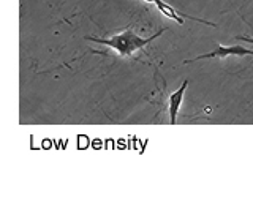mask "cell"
<instances>
[{"label":"cell","mask_w":253,"mask_h":218,"mask_svg":"<svg viewBox=\"0 0 253 218\" xmlns=\"http://www.w3.org/2000/svg\"><path fill=\"white\" fill-rule=\"evenodd\" d=\"M234 38H236V40H239V41H245V43L253 44V38H250V36H241V35H237Z\"/></svg>","instance_id":"obj_4"},{"label":"cell","mask_w":253,"mask_h":218,"mask_svg":"<svg viewBox=\"0 0 253 218\" xmlns=\"http://www.w3.org/2000/svg\"><path fill=\"white\" fill-rule=\"evenodd\" d=\"M166 29H160L155 35L152 36H141L134 32L133 29H125L122 30L121 34H116L109 38H97V36H85L87 41H95L101 46H106L111 51L117 52L121 57H131L136 51H141L144 49L147 44H150L154 40H157L158 36H160Z\"/></svg>","instance_id":"obj_1"},{"label":"cell","mask_w":253,"mask_h":218,"mask_svg":"<svg viewBox=\"0 0 253 218\" xmlns=\"http://www.w3.org/2000/svg\"><path fill=\"white\" fill-rule=\"evenodd\" d=\"M187 85H188V81H184L180 87L176 92H172L171 95H169V98H168V111H169L171 123H176L177 122V114H179V109H180L182 101H184V95H185Z\"/></svg>","instance_id":"obj_3"},{"label":"cell","mask_w":253,"mask_h":218,"mask_svg":"<svg viewBox=\"0 0 253 218\" xmlns=\"http://www.w3.org/2000/svg\"><path fill=\"white\" fill-rule=\"evenodd\" d=\"M229 56H253V49L242 48V46H223V44H217L215 49L208 52V54H201L192 60H184V64H190V62H196V60H206V59H226Z\"/></svg>","instance_id":"obj_2"}]
</instances>
